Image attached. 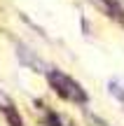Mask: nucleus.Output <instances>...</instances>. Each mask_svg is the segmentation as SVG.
I'll list each match as a JSON object with an SVG mask.
<instances>
[{
	"mask_svg": "<svg viewBox=\"0 0 124 126\" xmlns=\"http://www.w3.org/2000/svg\"><path fill=\"white\" fill-rule=\"evenodd\" d=\"M47 79H49V84L54 86V89L59 91L63 98L77 100V103H84V100H87V94L80 89V84H77V82H73L70 77H66L63 72H59V70H49V72H47Z\"/></svg>",
	"mask_w": 124,
	"mask_h": 126,
	"instance_id": "1",
	"label": "nucleus"
},
{
	"mask_svg": "<svg viewBox=\"0 0 124 126\" xmlns=\"http://www.w3.org/2000/svg\"><path fill=\"white\" fill-rule=\"evenodd\" d=\"M17 56H19V61L23 63V65H28V68H33V70H45V63H42L40 59H35V56L31 54V49H26L23 45H19L17 47Z\"/></svg>",
	"mask_w": 124,
	"mask_h": 126,
	"instance_id": "2",
	"label": "nucleus"
},
{
	"mask_svg": "<svg viewBox=\"0 0 124 126\" xmlns=\"http://www.w3.org/2000/svg\"><path fill=\"white\" fill-rule=\"evenodd\" d=\"M2 110H5V117H7V122L12 124V126H23L21 124V117L12 110V105H7V108H2Z\"/></svg>",
	"mask_w": 124,
	"mask_h": 126,
	"instance_id": "3",
	"label": "nucleus"
},
{
	"mask_svg": "<svg viewBox=\"0 0 124 126\" xmlns=\"http://www.w3.org/2000/svg\"><path fill=\"white\" fill-rule=\"evenodd\" d=\"M110 91H112V94H115V96H117L120 100H124V91H122V86H120V84H115V82H110Z\"/></svg>",
	"mask_w": 124,
	"mask_h": 126,
	"instance_id": "4",
	"label": "nucleus"
}]
</instances>
